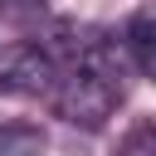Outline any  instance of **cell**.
<instances>
[{
    "label": "cell",
    "instance_id": "obj_1",
    "mask_svg": "<svg viewBox=\"0 0 156 156\" xmlns=\"http://www.w3.org/2000/svg\"><path fill=\"white\" fill-rule=\"evenodd\" d=\"M117 102H122V93H117V88H107L102 78L83 73L78 63H73L68 73H58V88H54V112H58L68 127L98 132V127L117 112Z\"/></svg>",
    "mask_w": 156,
    "mask_h": 156
},
{
    "label": "cell",
    "instance_id": "obj_2",
    "mask_svg": "<svg viewBox=\"0 0 156 156\" xmlns=\"http://www.w3.org/2000/svg\"><path fill=\"white\" fill-rule=\"evenodd\" d=\"M0 88L20 98H54L58 58L44 44H5L0 49Z\"/></svg>",
    "mask_w": 156,
    "mask_h": 156
},
{
    "label": "cell",
    "instance_id": "obj_3",
    "mask_svg": "<svg viewBox=\"0 0 156 156\" xmlns=\"http://www.w3.org/2000/svg\"><path fill=\"white\" fill-rule=\"evenodd\" d=\"M122 44H127L132 63H136L141 73H151V78H156V15H136Z\"/></svg>",
    "mask_w": 156,
    "mask_h": 156
},
{
    "label": "cell",
    "instance_id": "obj_4",
    "mask_svg": "<svg viewBox=\"0 0 156 156\" xmlns=\"http://www.w3.org/2000/svg\"><path fill=\"white\" fill-rule=\"evenodd\" d=\"M44 136L34 127H0V156H39Z\"/></svg>",
    "mask_w": 156,
    "mask_h": 156
},
{
    "label": "cell",
    "instance_id": "obj_5",
    "mask_svg": "<svg viewBox=\"0 0 156 156\" xmlns=\"http://www.w3.org/2000/svg\"><path fill=\"white\" fill-rule=\"evenodd\" d=\"M122 156H156V132H151V127L132 132V136L122 141Z\"/></svg>",
    "mask_w": 156,
    "mask_h": 156
}]
</instances>
